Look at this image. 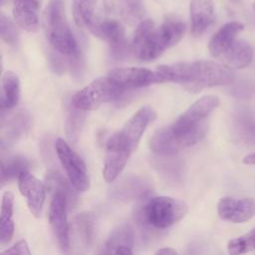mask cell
Instances as JSON below:
<instances>
[{
  "label": "cell",
  "instance_id": "obj_1",
  "mask_svg": "<svg viewBox=\"0 0 255 255\" xmlns=\"http://www.w3.org/2000/svg\"><path fill=\"white\" fill-rule=\"evenodd\" d=\"M158 83L180 84L189 93H198L205 88L227 86L235 76L229 67L210 60L162 65L155 70Z\"/></svg>",
  "mask_w": 255,
  "mask_h": 255
},
{
  "label": "cell",
  "instance_id": "obj_2",
  "mask_svg": "<svg viewBox=\"0 0 255 255\" xmlns=\"http://www.w3.org/2000/svg\"><path fill=\"white\" fill-rule=\"evenodd\" d=\"M188 212L185 201L169 196H152L135 210V220L144 227L166 229L180 221Z\"/></svg>",
  "mask_w": 255,
  "mask_h": 255
},
{
  "label": "cell",
  "instance_id": "obj_3",
  "mask_svg": "<svg viewBox=\"0 0 255 255\" xmlns=\"http://www.w3.org/2000/svg\"><path fill=\"white\" fill-rule=\"evenodd\" d=\"M47 181L53 188L48 215L50 227L61 251L68 252L70 248V230L67 219V206L69 200L73 199L71 197V190L66 181L56 172L50 173Z\"/></svg>",
  "mask_w": 255,
  "mask_h": 255
},
{
  "label": "cell",
  "instance_id": "obj_4",
  "mask_svg": "<svg viewBox=\"0 0 255 255\" xmlns=\"http://www.w3.org/2000/svg\"><path fill=\"white\" fill-rule=\"evenodd\" d=\"M45 29L52 47L62 55H80L78 43L69 26L62 0H51L44 13Z\"/></svg>",
  "mask_w": 255,
  "mask_h": 255
},
{
  "label": "cell",
  "instance_id": "obj_5",
  "mask_svg": "<svg viewBox=\"0 0 255 255\" xmlns=\"http://www.w3.org/2000/svg\"><path fill=\"white\" fill-rule=\"evenodd\" d=\"M186 25L174 19L165 20L159 27H153L133 54L142 61H152L167 49L176 45L184 36Z\"/></svg>",
  "mask_w": 255,
  "mask_h": 255
},
{
  "label": "cell",
  "instance_id": "obj_6",
  "mask_svg": "<svg viewBox=\"0 0 255 255\" xmlns=\"http://www.w3.org/2000/svg\"><path fill=\"white\" fill-rule=\"evenodd\" d=\"M208 130L207 123L188 131H175L170 126L157 129L149 139V148L157 155L169 156L196 144Z\"/></svg>",
  "mask_w": 255,
  "mask_h": 255
},
{
  "label": "cell",
  "instance_id": "obj_7",
  "mask_svg": "<svg viewBox=\"0 0 255 255\" xmlns=\"http://www.w3.org/2000/svg\"><path fill=\"white\" fill-rule=\"evenodd\" d=\"M125 91L108 75L94 80L77 92L72 99L71 105L86 112L94 111L104 104L120 99Z\"/></svg>",
  "mask_w": 255,
  "mask_h": 255
},
{
  "label": "cell",
  "instance_id": "obj_8",
  "mask_svg": "<svg viewBox=\"0 0 255 255\" xmlns=\"http://www.w3.org/2000/svg\"><path fill=\"white\" fill-rule=\"evenodd\" d=\"M55 148L73 187L78 191L88 190L90 187V177L84 160L63 138L56 140Z\"/></svg>",
  "mask_w": 255,
  "mask_h": 255
},
{
  "label": "cell",
  "instance_id": "obj_9",
  "mask_svg": "<svg viewBox=\"0 0 255 255\" xmlns=\"http://www.w3.org/2000/svg\"><path fill=\"white\" fill-rule=\"evenodd\" d=\"M134 149L118 131L107 141L103 177L107 182H114L125 168Z\"/></svg>",
  "mask_w": 255,
  "mask_h": 255
},
{
  "label": "cell",
  "instance_id": "obj_10",
  "mask_svg": "<svg viewBox=\"0 0 255 255\" xmlns=\"http://www.w3.org/2000/svg\"><path fill=\"white\" fill-rule=\"evenodd\" d=\"M88 30L96 37L106 41L111 47L113 57L117 59L126 56L130 48L127 43L125 28L118 20L95 17Z\"/></svg>",
  "mask_w": 255,
  "mask_h": 255
},
{
  "label": "cell",
  "instance_id": "obj_11",
  "mask_svg": "<svg viewBox=\"0 0 255 255\" xmlns=\"http://www.w3.org/2000/svg\"><path fill=\"white\" fill-rule=\"evenodd\" d=\"M219 103L216 96H204L198 99L170 125L171 128L175 131H187L198 128L206 123L207 117L219 106Z\"/></svg>",
  "mask_w": 255,
  "mask_h": 255
},
{
  "label": "cell",
  "instance_id": "obj_12",
  "mask_svg": "<svg viewBox=\"0 0 255 255\" xmlns=\"http://www.w3.org/2000/svg\"><path fill=\"white\" fill-rule=\"evenodd\" d=\"M109 76L124 90L144 88L158 83L156 72L147 68H117L112 70Z\"/></svg>",
  "mask_w": 255,
  "mask_h": 255
},
{
  "label": "cell",
  "instance_id": "obj_13",
  "mask_svg": "<svg viewBox=\"0 0 255 255\" xmlns=\"http://www.w3.org/2000/svg\"><path fill=\"white\" fill-rule=\"evenodd\" d=\"M17 179L19 190L26 198L30 212L35 217H39L42 212L46 195L44 183L30 173L29 170L22 171Z\"/></svg>",
  "mask_w": 255,
  "mask_h": 255
},
{
  "label": "cell",
  "instance_id": "obj_14",
  "mask_svg": "<svg viewBox=\"0 0 255 255\" xmlns=\"http://www.w3.org/2000/svg\"><path fill=\"white\" fill-rule=\"evenodd\" d=\"M217 213L222 220L232 223L248 221L255 215V200L251 198L235 199L230 196H224L218 201Z\"/></svg>",
  "mask_w": 255,
  "mask_h": 255
},
{
  "label": "cell",
  "instance_id": "obj_15",
  "mask_svg": "<svg viewBox=\"0 0 255 255\" xmlns=\"http://www.w3.org/2000/svg\"><path fill=\"white\" fill-rule=\"evenodd\" d=\"M150 191L149 184L144 178L137 175H127L112 186L110 195L115 199L127 201L145 198Z\"/></svg>",
  "mask_w": 255,
  "mask_h": 255
},
{
  "label": "cell",
  "instance_id": "obj_16",
  "mask_svg": "<svg viewBox=\"0 0 255 255\" xmlns=\"http://www.w3.org/2000/svg\"><path fill=\"white\" fill-rule=\"evenodd\" d=\"M155 118L156 113L152 108L148 106L142 107L126 123L119 132L131 145V147L135 149L147 126L153 122Z\"/></svg>",
  "mask_w": 255,
  "mask_h": 255
},
{
  "label": "cell",
  "instance_id": "obj_17",
  "mask_svg": "<svg viewBox=\"0 0 255 255\" xmlns=\"http://www.w3.org/2000/svg\"><path fill=\"white\" fill-rule=\"evenodd\" d=\"M39 6V0H14L12 15L15 23L27 32H37L40 27Z\"/></svg>",
  "mask_w": 255,
  "mask_h": 255
},
{
  "label": "cell",
  "instance_id": "obj_18",
  "mask_svg": "<svg viewBox=\"0 0 255 255\" xmlns=\"http://www.w3.org/2000/svg\"><path fill=\"white\" fill-rule=\"evenodd\" d=\"M189 14L192 34L194 36L202 35L213 21V0H190Z\"/></svg>",
  "mask_w": 255,
  "mask_h": 255
},
{
  "label": "cell",
  "instance_id": "obj_19",
  "mask_svg": "<svg viewBox=\"0 0 255 255\" xmlns=\"http://www.w3.org/2000/svg\"><path fill=\"white\" fill-rule=\"evenodd\" d=\"M243 29H244V24L238 21H231L224 24L211 37L208 44L209 53L213 57L220 58L221 55L236 40L237 35Z\"/></svg>",
  "mask_w": 255,
  "mask_h": 255
},
{
  "label": "cell",
  "instance_id": "obj_20",
  "mask_svg": "<svg viewBox=\"0 0 255 255\" xmlns=\"http://www.w3.org/2000/svg\"><path fill=\"white\" fill-rule=\"evenodd\" d=\"M133 229L128 224L124 223L116 227L109 235L104 246V253L116 254H132L133 245Z\"/></svg>",
  "mask_w": 255,
  "mask_h": 255
},
{
  "label": "cell",
  "instance_id": "obj_21",
  "mask_svg": "<svg viewBox=\"0 0 255 255\" xmlns=\"http://www.w3.org/2000/svg\"><path fill=\"white\" fill-rule=\"evenodd\" d=\"M220 58L230 69H243L251 64L253 49L246 41L236 39Z\"/></svg>",
  "mask_w": 255,
  "mask_h": 255
},
{
  "label": "cell",
  "instance_id": "obj_22",
  "mask_svg": "<svg viewBox=\"0 0 255 255\" xmlns=\"http://www.w3.org/2000/svg\"><path fill=\"white\" fill-rule=\"evenodd\" d=\"M29 127V116L23 111H19L9 120L2 121L1 146H9L13 144Z\"/></svg>",
  "mask_w": 255,
  "mask_h": 255
},
{
  "label": "cell",
  "instance_id": "obj_23",
  "mask_svg": "<svg viewBox=\"0 0 255 255\" xmlns=\"http://www.w3.org/2000/svg\"><path fill=\"white\" fill-rule=\"evenodd\" d=\"M13 207L14 195L11 191H5L2 195L1 202V217H0V244L9 243L14 234L13 222Z\"/></svg>",
  "mask_w": 255,
  "mask_h": 255
},
{
  "label": "cell",
  "instance_id": "obj_24",
  "mask_svg": "<svg viewBox=\"0 0 255 255\" xmlns=\"http://www.w3.org/2000/svg\"><path fill=\"white\" fill-rule=\"evenodd\" d=\"M20 99V81L13 71H7L2 78L1 110H11L17 106Z\"/></svg>",
  "mask_w": 255,
  "mask_h": 255
},
{
  "label": "cell",
  "instance_id": "obj_25",
  "mask_svg": "<svg viewBox=\"0 0 255 255\" xmlns=\"http://www.w3.org/2000/svg\"><path fill=\"white\" fill-rule=\"evenodd\" d=\"M98 0H72V13L79 28L88 29L95 19V9Z\"/></svg>",
  "mask_w": 255,
  "mask_h": 255
},
{
  "label": "cell",
  "instance_id": "obj_26",
  "mask_svg": "<svg viewBox=\"0 0 255 255\" xmlns=\"http://www.w3.org/2000/svg\"><path fill=\"white\" fill-rule=\"evenodd\" d=\"M74 227L77 236L85 246H91L95 238V217L84 212L74 218Z\"/></svg>",
  "mask_w": 255,
  "mask_h": 255
},
{
  "label": "cell",
  "instance_id": "obj_27",
  "mask_svg": "<svg viewBox=\"0 0 255 255\" xmlns=\"http://www.w3.org/2000/svg\"><path fill=\"white\" fill-rule=\"evenodd\" d=\"M30 166L29 160L21 155H17L2 161L1 166V183L5 184L14 178H18L20 173L24 170H28Z\"/></svg>",
  "mask_w": 255,
  "mask_h": 255
},
{
  "label": "cell",
  "instance_id": "obj_28",
  "mask_svg": "<svg viewBox=\"0 0 255 255\" xmlns=\"http://www.w3.org/2000/svg\"><path fill=\"white\" fill-rule=\"evenodd\" d=\"M86 111L80 110L72 105L66 120V135L72 142H76L81 134L86 121Z\"/></svg>",
  "mask_w": 255,
  "mask_h": 255
},
{
  "label": "cell",
  "instance_id": "obj_29",
  "mask_svg": "<svg viewBox=\"0 0 255 255\" xmlns=\"http://www.w3.org/2000/svg\"><path fill=\"white\" fill-rule=\"evenodd\" d=\"M255 249V228L251 229L248 233L231 239L227 244L229 254L237 255L247 253Z\"/></svg>",
  "mask_w": 255,
  "mask_h": 255
},
{
  "label": "cell",
  "instance_id": "obj_30",
  "mask_svg": "<svg viewBox=\"0 0 255 255\" xmlns=\"http://www.w3.org/2000/svg\"><path fill=\"white\" fill-rule=\"evenodd\" d=\"M152 164L166 178L177 180L182 175V164L172 158H157L152 160Z\"/></svg>",
  "mask_w": 255,
  "mask_h": 255
},
{
  "label": "cell",
  "instance_id": "obj_31",
  "mask_svg": "<svg viewBox=\"0 0 255 255\" xmlns=\"http://www.w3.org/2000/svg\"><path fill=\"white\" fill-rule=\"evenodd\" d=\"M0 36L5 43L12 46L16 45L18 42L19 34L16 25L4 14H1L0 17Z\"/></svg>",
  "mask_w": 255,
  "mask_h": 255
},
{
  "label": "cell",
  "instance_id": "obj_32",
  "mask_svg": "<svg viewBox=\"0 0 255 255\" xmlns=\"http://www.w3.org/2000/svg\"><path fill=\"white\" fill-rule=\"evenodd\" d=\"M122 15L128 22H135L143 16V8L138 0H125L122 5Z\"/></svg>",
  "mask_w": 255,
  "mask_h": 255
},
{
  "label": "cell",
  "instance_id": "obj_33",
  "mask_svg": "<svg viewBox=\"0 0 255 255\" xmlns=\"http://www.w3.org/2000/svg\"><path fill=\"white\" fill-rule=\"evenodd\" d=\"M3 254H19V255H30L31 251L29 249L28 243L25 240H20L16 242L13 246L3 251Z\"/></svg>",
  "mask_w": 255,
  "mask_h": 255
},
{
  "label": "cell",
  "instance_id": "obj_34",
  "mask_svg": "<svg viewBox=\"0 0 255 255\" xmlns=\"http://www.w3.org/2000/svg\"><path fill=\"white\" fill-rule=\"evenodd\" d=\"M155 254H162V255H175L177 254V251L173 248H170V247H163V248H160L158 249Z\"/></svg>",
  "mask_w": 255,
  "mask_h": 255
},
{
  "label": "cell",
  "instance_id": "obj_35",
  "mask_svg": "<svg viewBox=\"0 0 255 255\" xmlns=\"http://www.w3.org/2000/svg\"><path fill=\"white\" fill-rule=\"evenodd\" d=\"M242 161H243V163H245V164L255 165V152L250 153V154L244 156L243 159H242Z\"/></svg>",
  "mask_w": 255,
  "mask_h": 255
},
{
  "label": "cell",
  "instance_id": "obj_36",
  "mask_svg": "<svg viewBox=\"0 0 255 255\" xmlns=\"http://www.w3.org/2000/svg\"><path fill=\"white\" fill-rule=\"evenodd\" d=\"M252 8H253V10L255 11V1L253 2V5H252Z\"/></svg>",
  "mask_w": 255,
  "mask_h": 255
},
{
  "label": "cell",
  "instance_id": "obj_37",
  "mask_svg": "<svg viewBox=\"0 0 255 255\" xmlns=\"http://www.w3.org/2000/svg\"><path fill=\"white\" fill-rule=\"evenodd\" d=\"M231 1H233V2H238L239 0H231Z\"/></svg>",
  "mask_w": 255,
  "mask_h": 255
}]
</instances>
